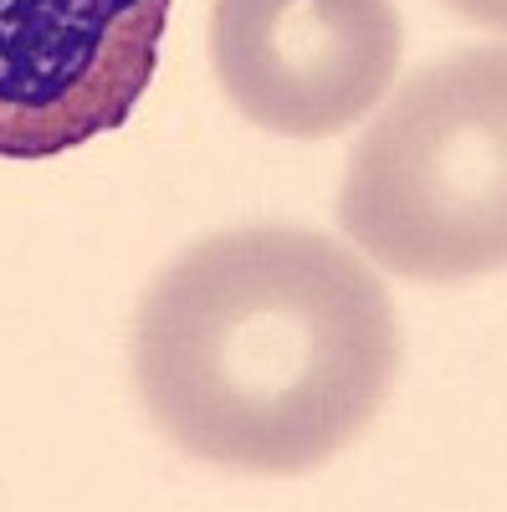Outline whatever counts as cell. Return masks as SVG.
<instances>
[{
    "label": "cell",
    "mask_w": 507,
    "mask_h": 512,
    "mask_svg": "<svg viewBox=\"0 0 507 512\" xmlns=\"http://www.w3.org/2000/svg\"><path fill=\"white\" fill-rule=\"evenodd\" d=\"M400 369L390 292L349 246L241 226L175 256L134 318V384L185 456L298 477L379 415Z\"/></svg>",
    "instance_id": "cell-1"
},
{
    "label": "cell",
    "mask_w": 507,
    "mask_h": 512,
    "mask_svg": "<svg viewBox=\"0 0 507 512\" xmlns=\"http://www.w3.org/2000/svg\"><path fill=\"white\" fill-rule=\"evenodd\" d=\"M175 0H0V159L36 164L129 123Z\"/></svg>",
    "instance_id": "cell-4"
},
{
    "label": "cell",
    "mask_w": 507,
    "mask_h": 512,
    "mask_svg": "<svg viewBox=\"0 0 507 512\" xmlns=\"http://www.w3.org/2000/svg\"><path fill=\"white\" fill-rule=\"evenodd\" d=\"M405 52L395 0H216L210 62L267 134L333 139L390 93Z\"/></svg>",
    "instance_id": "cell-3"
},
{
    "label": "cell",
    "mask_w": 507,
    "mask_h": 512,
    "mask_svg": "<svg viewBox=\"0 0 507 512\" xmlns=\"http://www.w3.org/2000/svg\"><path fill=\"white\" fill-rule=\"evenodd\" d=\"M451 6L467 16V21H477V26L502 31V0H451Z\"/></svg>",
    "instance_id": "cell-5"
},
{
    "label": "cell",
    "mask_w": 507,
    "mask_h": 512,
    "mask_svg": "<svg viewBox=\"0 0 507 512\" xmlns=\"http://www.w3.org/2000/svg\"><path fill=\"white\" fill-rule=\"evenodd\" d=\"M338 226L374 267L415 282L507 262V57L456 52L390 98L344 169Z\"/></svg>",
    "instance_id": "cell-2"
}]
</instances>
